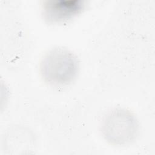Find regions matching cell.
I'll use <instances>...</instances> for the list:
<instances>
[{
  "mask_svg": "<svg viewBox=\"0 0 155 155\" xmlns=\"http://www.w3.org/2000/svg\"><path fill=\"white\" fill-rule=\"evenodd\" d=\"M79 63L76 55L70 50L56 47L48 50L41 58L39 71L42 79L53 86L70 84L76 78Z\"/></svg>",
  "mask_w": 155,
  "mask_h": 155,
  "instance_id": "obj_1",
  "label": "cell"
},
{
  "mask_svg": "<svg viewBox=\"0 0 155 155\" xmlns=\"http://www.w3.org/2000/svg\"><path fill=\"white\" fill-rule=\"evenodd\" d=\"M84 0H45L41 4V13L49 24L67 22L80 14L85 8Z\"/></svg>",
  "mask_w": 155,
  "mask_h": 155,
  "instance_id": "obj_3",
  "label": "cell"
},
{
  "mask_svg": "<svg viewBox=\"0 0 155 155\" xmlns=\"http://www.w3.org/2000/svg\"><path fill=\"white\" fill-rule=\"evenodd\" d=\"M101 127L104 139L113 145L128 144L136 138L139 133V123L135 115L120 108L108 112Z\"/></svg>",
  "mask_w": 155,
  "mask_h": 155,
  "instance_id": "obj_2",
  "label": "cell"
}]
</instances>
